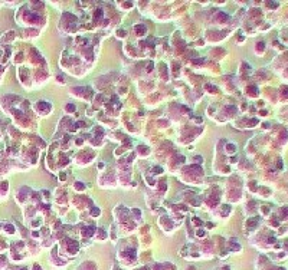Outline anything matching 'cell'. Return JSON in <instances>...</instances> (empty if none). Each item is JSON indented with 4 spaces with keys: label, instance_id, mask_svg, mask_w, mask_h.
<instances>
[{
    "label": "cell",
    "instance_id": "1",
    "mask_svg": "<svg viewBox=\"0 0 288 270\" xmlns=\"http://www.w3.org/2000/svg\"><path fill=\"white\" fill-rule=\"evenodd\" d=\"M92 214H94V216L99 214V210H98V208H92Z\"/></svg>",
    "mask_w": 288,
    "mask_h": 270
},
{
    "label": "cell",
    "instance_id": "2",
    "mask_svg": "<svg viewBox=\"0 0 288 270\" xmlns=\"http://www.w3.org/2000/svg\"><path fill=\"white\" fill-rule=\"evenodd\" d=\"M233 148H235L233 145H229V147H228V151H229V152H233V151H235Z\"/></svg>",
    "mask_w": 288,
    "mask_h": 270
},
{
    "label": "cell",
    "instance_id": "3",
    "mask_svg": "<svg viewBox=\"0 0 288 270\" xmlns=\"http://www.w3.org/2000/svg\"><path fill=\"white\" fill-rule=\"evenodd\" d=\"M154 172H157V174H160V172H161V168H160V167H157V168H154Z\"/></svg>",
    "mask_w": 288,
    "mask_h": 270
},
{
    "label": "cell",
    "instance_id": "4",
    "mask_svg": "<svg viewBox=\"0 0 288 270\" xmlns=\"http://www.w3.org/2000/svg\"><path fill=\"white\" fill-rule=\"evenodd\" d=\"M74 105H68V111H74Z\"/></svg>",
    "mask_w": 288,
    "mask_h": 270
}]
</instances>
